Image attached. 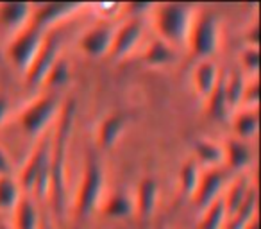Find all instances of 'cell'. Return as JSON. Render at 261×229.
<instances>
[{"label":"cell","mask_w":261,"mask_h":229,"mask_svg":"<svg viewBox=\"0 0 261 229\" xmlns=\"http://www.w3.org/2000/svg\"><path fill=\"white\" fill-rule=\"evenodd\" d=\"M4 175H13V161L8 150L0 147V177H4Z\"/></svg>","instance_id":"obj_33"},{"label":"cell","mask_w":261,"mask_h":229,"mask_svg":"<svg viewBox=\"0 0 261 229\" xmlns=\"http://www.w3.org/2000/svg\"><path fill=\"white\" fill-rule=\"evenodd\" d=\"M113 29L109 23H98V26L91 27L90 31L84 33L81 38L79 47L90 58H102V56H109V48L113 43Z\"/></svg>","instance_id":"obj_10"},{"label":"cell","mask_w":261,"mask_h":229,"mask_svg":"<svg viewBox=\"0 0 261 229\" xmlns=\"http://www.w3.org/2000/svg\"><path fill=\"white\" fill-rule=\"evenodd\" d=\"M158 229H167V227H158Z\"/></svg>","instance_id":"obj_39"},{"label":"cell","mask_w":261,"mask_h":229,"mask_svg":"<svg viewBox=\"0 0 261 229\" xmlns=\"http://www.w3.org/2000/svg\"><path fill=\"white\" fill-rule=\"evenodd\" d=\"M59 111H61V106L56 93H47L36 98L22 111V117H20L22 131L29 138H38L56 120Z\"/></svg>","instance_id":"obj_4"},{"label":"cell","mask_w":261,"mask_h":229,"mask_svg":"<svg viewBox=\"0 0 261 229\" xmlns=\"http://www.w3.org/2000/svg\"><path fill=\"white\" fill-rule=\"evenodd\" d=\"M122 9H129L130 16H133L130 20H140V16L147 15L150 9H154V6H150V4H127V6H122Z\"/></svg>","instance_id":"obj_32"},{"label":"cell","mask_w":261,"mask_h":229,"mask_svg":"<svg viewBox=\"0 0 261 229\" xmlns=\"http://www.w3.org/2000/svg\"><path fill=\"white\" fill-rule=\"evenodd\" d=\"M143 36V26L140 20H127L125 23L115 29L113 43L109 48V56L115 59H122L135 50Z\"/></svg>","instance_id":"obj_9"},{"label":"cell","mask_w":261,"mask_h":229,"mask_svg":"<svg viewBox=\"0 0 261 229\" xmlns=\"http://www.w3.org/2000/svg\"><path fill=\"white\" fill-rule=\"evenodd\" d=\"M220 41V22L213 13H202L195 16L188 34V43L193 56L207 59L217 52Z\"/></svg>","instance_id":"obj_5"},{"label":"cell","mask_w":261,"mask_h":229,"mask_svg":"<svg viewBox=\"0 0 261 229\" xmlns=\"http://www.w3.org/2000/svg\"><path fill=\"white\" fill-rule=\"evenodd\" d=\"M158 199H160V188L154 177H143L136 190L135 211L140 218L147 220L154 215L158 208Z\"/></svg>","instance_id":"obj_13"},{"label":"cell","mask_w":261,"mask_h":229,"mask_svg":"<svg viewBox=\"0 0 261 229\" xmlns=\"http://www.w3.org/2000/svg\"><path fill=\"white\" fill-rule=\"evenodd\" d=\"M259 68V50L254 47H247L242 52V72L256 75Z\"/></svg>","instance_id":"obj_30"},{"label":"cell","mask_w":261,"mask_h":229,"mask_svg":"<svg viewBox=\"0 0 261 229\" xmlns=\"http://www.w3.org/2000/svg\"><path fill=\"white\" fill-rule=\"evenodd\" d=\"M70 79V63L66 61L65 58L59 56V59L54 63V66L50 68V72L47 73L43 84L50 90H56V88H61L68 83Z\"/></svg>","instance_id":"obj_29"},{"label":"cell","mask_w":261,"mask_h":229,"mask_svg":"<svg viewBox=\"0 0 261 229\" xmlns=\"http://www.w3.org/2000/svg\"><path fill=\"white\" fill-rule=\"evenodd\" d=\"M73 122H75V104L66 102L61 108L58 125L50 138V156H48V195L58 215L65 213L66 208V154L72 140Z\"/></svg>","instance_id":"obj_1"},{"label":"cell","mask_w":261,"mask_h":229,"mask_svg":"<svg viewBox=\"0 0 261 229\" xmlns=\"http://www.w3.org/2000/svg\"><path fill=\"white\" fill-rule=\"evenodd\" d=\"M127 118L123 115H109L100 125H98L97 131V143L100 149L109 150L115 147V143L120 140V136L125 131Z\"/></svg>","instance_id":"obj_16"},{"label":"cell","mask_w":261,"mask_h":229,"mask_svg":"<svg viewBox=\"0 0 261 229\" xmlns=\"http://www.w3.org/2000/svg\"><path fill=\"white\" fill-rule=\"evenodd\" d=\"M245 229H257V217L256 218H254V220L252 222H250V224L249 225H247V227Z\"/></svg>","instance_id":"obj_37"},{"label":"cell","mask_w":261,"mask_h":229,"mask_svg":"<svg viewBox=\"0 0 261 229\" xmlns=\"http://www.w3.org/2000/svg\"><path fill=\"white\" fill-rule=\"evenodd\" d=\"M257 34H259V29H257V23H254L252 27H249V29H247V34H245L247 47L257 48Z\"/></svg>","instance_id":"obj_34"},{"label":"cell","mask_w":261,"mask_h":229,"mask_svg":"<svg viewBox=\"0 0 261 229\" xmlns=\"http://www.w3.org/2000/svg\"><path fill=\"white\" fill-rule=\"evenodd\" d=\"M224 149V163L227 165L231 170L242 172L252 161V152H250L247 142L238 138H229L227 142L222 145Z\"/></svg>","instance_id":"obj_15"},{"label":"cell","mask_w":261,"mask_h":229,"mask_svg":"<svg viewBox=\"0 0 261 229\" xmlns=\"http://www.w3.org/2000/svg\"><path fill=\"white\" fill-rule=\"evenodd\" d=\"M8 113H9V100L6 95H0V124L8 118Z\"/></svg>","instance_id":"obj_35"},{"label":"cell","mask_w":261,"mask_h":229,"mask_svg":"<svg viewBox=\"0 0 261 229\" xmlns=\"http://www.w3.org/2000/svg\"><path fill=\"white\" fill-rule=\"evenodd\" d=\"M104 213L109 218H127L135 213V200L130 199L127 193L123 192H115L108 197L104 206Z\"/></svg>","instance_id":"obj_23"},{"label":"cell","mask_w":261,"mask_h":229,"mask_svg":"<svg viewBox=\"0 0 261 229\" xmlns=\"http://www.w3.org/2000/svg\"><path fill=\"white\" fill-rule=\"evenodd\" d=\"M0 229H13L11 225H8V224H4V222H0Z\"/></svg>","instance_id":"obj_38"},{"label":"cell","mask_w":261,"mask_h":229,"mask_svg":"<svg viewBox=\"0 0 261 229\" xmlns=\"http://www.w3.org/2000/svg\"><path fill=\"white\" fill-rule=\"evenodd\" d=\"M59 52H61V40H59L58 33L45 34L43 43H41L36 58L33 59V63L25 72V81L29 86L43 84L47 73L50 72L54 63L59 59Z\"/></svg>","instance_id":"obj_7"},{"label":"cell","mask_w":261,"mask_h":229,"mask_svg":"<svg viewBox=\"0 0 261 229\" xmlns=\"http://www.w3.org/2000/svg\"><path fill=\"white\" fill-rule=\"evenodd\" d=\"M256 213H257V190L252 186L249 190V193H247L242 206L234 211L232 217L227 218L224 229H245L257 217Z\"/></svg>","instance_id":"obj_17"},{"label":"cell","mask_w":261,"mask_h":229,"mask_svg":"<svg viewBox=\"0 0 261 229\" xmlns=\"http://www.w3.org/2000/svg\"><path fill=\"white\" fill-rule=\"evenodd\" d=\"M81 8L83 4H66V2L63 4H36L33 6V13H31V26L47 33V29L70 18Z\"/></svg>","instance_id":"obj_8"},{"label":"cell","mask_w":261,"mask_h":229,"mask_svg":"<svg viewBox=\"0 0 261 229\" xmlns=\"http://www.w3.org/2000/svg\"><path fill=\"white\" fill-rule=\"evenodd\" d=\"M43 31L36 29L29 23L23 31H20L18 34H15V38L11 40L8 47V59L22 72H27V68L31 66L33 59L36 58L38 50H40L41 43L45 38Z\"/></svg>","instance_id":"obj_6"},{"label":"cell","mask_w":261,"mask_h":229,"mask_svg":"<svg viewBox=\"0 0 261 229\" xmlns=\"http://www.w3.org/2000/svg\"><path fill=\"white\" fill-rule=\"evenodd\" d=\"M218 75H220V68L211 59H202L197 65L195 73H193V84L200 97H210L218 81Z\"/></svg>","instance_id":"obj_18"},{"label":"cell","mask_w":261,"mask_h":229,"mask_svg":"<svg viewBox=\"0 0 261 229\" xmlns=\"http://www.w3.org/2000/svg\"><path fill=\"white\" fill-rule=\"evenodd\" d=\"M207 111L213 118L217 120H224L227 117L229 108H227V98H225V72L220 70V75L215 84L213 91L207 97Z\"/></svg>","instance_id":"obj_21"},{"label":"cell","mask_w":261,"mask_h":229,"mask_svg":"<svg viewBox=\"0 0 261 229\" xmlns=\"http://www.w3.org/2000/svg\"><path fill=\"white\" fill-rule=\"evenodd\" d=\"M38 229H56V225L52 224V220L50 218H41V222H40V227Z\"/></svg>","instance_id":"obj_36"},{"label":"cell","mask_w":261,"mask_h":229,"mask_svg":"<svg viewBox=\"0 0 261 229\" xmlns=\"http://www.w3.org/2000/svg\"><path fill=\"white\" fill-rule=\"evenodd\" d=\"M33 6L25 2H8L0 4V26L13 34H18L31 23Z\"/></svg>","instance_id":"obj_12"},{"label":"cell","mask_w":261,"mask_h":229,"mask_svg":"<svg viewBox=\"0 0 261 229\" xmlns=\"http://www.w3.org/2000/svg\"><path fill=\"white\" fill-rule=\"evenodd\" d=\"M245 73L242 70H232V72H225V98H227V108L236 109L242 104L243 90H245Z\"/></svg>","instance_id":"obj_24"},{"label":"cell","mask_w":261,"mask_h":229,"mask_svg":"<svg viewBox=\"0 0 261 229\" xmlns=\"http://www.w3.org/2000/svg\"><path fill=\"white\" fill-rule=\"evenodd\" d=\"M257 125H259V117H257L256 109H243V111L236 113L234 122H232L236 138L243 140V142L256 135Z\"/></svg>","instance_id":"obj_25"},{"label":"cell","mask_w":261,"mask_h":229,"mask_svg":"<svg viewBox=\"0 0 261 229\" xmlns=\"http://www.w3.org/2000/svg\"><path fill=\"white\" fill-rule=\"evenodd\" d=\"M174 58H175V48L172 45L165 43L160 38L150 41L145 54H143V61L149 66H167L174 61Z\"/></svg>","instance_id":"obj_22"},{"label":"cell","mask_w":261,"mask_h":229,"mask_svg":"<svg viewBox=\"0 0 261 229\" xmlns=\"http://www.w3.org/2000/svg\"><path fill=\"white\" fill-rule=\"evenodd\" d=\"M259 100V86H257V81H247L245 90H243L242 104L245 109H254Z\"/></svg>","instance_id":"obj_31"},{"label":"cell","mask_w":261,"mask_h":229,"mask_svg":"<svg viewBox=\"0 0 261 229\" xmlns=\"http://www.w3.org/2000/svg\"><path fill=\"white\" fill-rule=\"evenodd\" d=\"M225 186V177L222 172H218L217 168H210L200 175L199 186H197L195 193H193V202L199 210H206L211 202L220 197V193L224 192Z\"/></svg>","instance_id":"obj_11"},{"label":"cell","mask_w":261,"mask_h":229,"mask_svg":"<svg viewBox=\"0 0 261 229\" xmlns=\"http://www.w3.org/2000/svg\"><path fill=\"white\" fill-rule=\"evenodd\" d=\"M225 222H227V213H225L224 200H222V197H218L215 202H211L204 210L199 229H224Z\"/></svg>","instance_id":"obj_27"},{"label":"cell","mask_w":261,"mask_h":229,"mask_svg":"<svg viewBox=\"0 0 261 229\" xmlns=\"http://www.w3.org/2000/svg\"><path fill=\"white\" fill-rule=\"evenodd\" d=\"M193 152L195 158L193 160L197 163H202L210 168L220 167L224 165V149L222 145H218L217 142H211V140H197L195 145H193Z\"/></svg>","instance_id":"obj_20"},{"label":"cell","mask_w":261,"mask_h":229,"mask_svg":"<svg viewBox=\"0 0 261 229\" xmlns=\"http://www.w3.org/2000/svg\"><path fill=\"white\" fill-rule=\"evenodd\" d=\"M104 168L95 154H88L84 161L83 179H81L79 192L75 199V213L79 218H88L93 210L98 206L102 197V188H104Z\"/></svg>","instance_id":"obj_3"},{"label":"cell","mask_w":261,"mask_h":229,"mask_svg":"<svg viewBox=\"0 0 261 229\" xmlns=\"http://www.w3.org/2000/svg\"><path fill=\"white\" fill-rule=\"evenodd\" d=\"M154 27L158 38L168 45H179L188 41L195 11L188 4H161L154 6Z\"/></svg>","instance_id":"obj_2"},{"label":"cell","mask_w":261,"mask_h":229,"mask_svg":"<svg viewBox=\"0 0 261 229\" xmlns=\"http://www.w3.org/2000/svg\"><path fill=\"white\" fill-rule=\"evenodd\" d=\"M41 222V215L36 200L23 193L13 210V229H38Z\"/></svg>","instance_id":"obj_14"},{"label":"cell","mask_w":261,"mask_h":229,"mask_svg":"<svg viewBox=\"0 0 261 229\" xmlns=\"http://www.w3.org/2000/svg\"><path fill=\"white\" fill-rule=\"evenodd\" d=\"M200 175H202V170H200V165L195 160H188L182 165L181 175H179V185H181L182 195L193 197L197 186H199Z\"/></svg>","instance_id":"obj_28"},{"label":"cell","mask_w":261,"mask_h":229,"mask_svg":"<svg viewBox=\"0 0 261 229\" xmlns=\"http://www.w3.org/2000/svg\"><path fill=\"white\" fill-rule=\"evenodd\" d=\"M250 188H252V185H250V181H249L247 175H240V177H236L234 181L229 185V188L225 190L224 197H222L224 206H225V213H227V218L232 217L234 211L242 206Z\"/></svg>","instance_id":"obj_19"},{"label":"cell","mask_w":261,"mask_h":229,"mask_svg":"<svg viewBox=\"0 0 261 229\" xmlns=\"http://www.w3.org/2000/svg\"><path fill=\"white\" fill-rule=\"evenodd\" d=\"M22 195L18 181L13 175L0 177V211H13Z\"/></svg>","instance_id":"obj_26"}]
</instances>
